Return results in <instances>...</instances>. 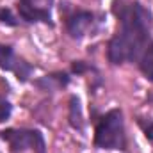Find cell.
Segmentation results:
<instances>
[{"mask_svg": "<svg viewBox=\"0 0 153 153\" xmlns=\"http://www.w3.org/2000/svg\"><path fill=\"white\" fill-rule=\"evenodd\" d=\"M114 11L119 27L109 41L107 59L111 64L139 61L150 41L152 13L141 2H121L114 7Z\"/></svg>", "mask_w": 153, "mask_h": 153, "instance_id": "obj_1", "label": "cell"}, {"mask_svg": "<svg viewBox=\"0 0 153 153\" xmlns=\"http://www.w3.org/2000/svg\"><path fill=\"white\" fill-rule=\"evenodd\" d=\"M11 112H13V105H11L5 98L0 96V123H2V121H7V119L11 117Z\"/></svg>", "mask_w": 153, "mask_h": 153, "instance_id": "obj_11", "label": "cell"}, {"mask_svg": "<svg viewBox=\"0 0 153 153\" xmlns=\"http://www.w3.org/2000/svg\"><path fill=\"white\" fill-rule=\"evenodd\" d=\"M52 4L53 0H18V14L22 20L27 23H48L53 25L52 22Z\"/></svg>", "mask_w": 153, "mask_h": 153, "instance_id": "obj_4", "label": "cell"}, {"mask_svg": "<svg viewBox=\"0 0 153 153\" xmlns=\"http://www.w3.org/2000/svg\"><path fill=\"white\" fill-rule=\"evenodd\" d=\"M70 125L75 130L84 128V119H82V109H80V100L76 96L70 98Z\"/></svg>", "mask_w": 153, "mask_h": 153, "instance_id": "obj_9", "label": "cell"}, {"mask_svg": "<svg viewBox=\"0 0 153 153\" xmlns=\"http://www.w3.org/2000/svg\"><path fill=\"white\" fill-rule=\"evenodd\" d=\"M139 126L143 128V132H144V135L150 139V141H153V121H139Z\"/></svg>", "mask_w": 153, "mask_h": 153, "instance_id": "obj_12", "label": "cell"}, {"mask_svg": "<svg viewBox=\"0 0 153 153\" xmlns=\"http://www.w3.org/2000/svg\"><path fill=\"white\" fill-rule=\"evenodd\" d=\"M0 68L5 71H13L18 80L25 82L29 75L32 73V66L29 62H25L23 59L16 57L13 46L9 45H2L0 43Z\"/></svg>", "mask_w": 153, "mask_h": 153, "instance_id": "obj_5", "label": "cell"}, {"mask_svg": "<svg viewBox=\"0 0 153 153\" xmlns=\"http://www.w3.org/2000/svg\"><path fill=\"white\" fill-rule=\"evenodd\" d=\"M68 82H70L68 73H53V75H46L43 80H39L38 85L43 87L45 91H52V89H57V87H64Z\"/></svg>", "mask_w": 153, "mask_h": 153, "instance_id": "obj_8", "label": "cell"}, {"mask_svg": "<svg viewBox=\"0 0 153 153\" xmlns=\"http://www.w3.org/2000/svg\"><path fill=\"white\" fill-rule=\"evenodd\" d=\"M139 70L150 82H153V43H148L139 57Z\"/></svg>", "mask_w": 153, "mask_h": 153, "instance_id": "obj_7", "label": "cell"}, {"mask_svg": "<svg viewBox=\"0 0 153 153\" xmlns=\"http://www.w3.org/2000/svg\"><path fill=\"white\" fill-rule=\"evenodd\" d=\"M94 146L100 150H126V134L123 112L112 109L100 117L94 128Z\"/></svg>", "mask_w": 153, "mask_h": 153, "instance_id": "obj_2", "label": "cell"}, {"mask_svg": "<svg viewBox=\"0 0 153 153\" xmlns=\"http://www.w3.org/2000/svg\"><path fill=\"white\" fill-rule=\"evenodd\" d=\"M0 23H5V25H9V27H16V25H18V20H16V16L11 13V9L0 7Z\"/></svg>", "mask_w": 153, "mask_h": 153, "instance_id": "obj_10", "label": "cell"}, {"mask_svg": "<svg viewBox=\"0 0 153 153\" xmlns=\"http://www.w3.org/2000/svg\"><path fill=\"white\" fill-rule=\"evenodd\" d=\"M94 13L91 11H84V9H76L71 14L66 16V30L73 39H82L84 36L89 34V30L94 25Z\"/></svg>", "mask_w": 153, "mask_h": 153, "instance_id": "obj_6", "label": "cell"}, {"mask_svg": "<svg viewBox=\"0 0 153 153\" xmlns=\"http://www.w3.org/2000/svg\"><path fill=\"white\" fill-rule=\"evenodd\" d=\"M0 137L9 144L13 153L32 150L34 153H46V143L39 130L34 128H7L0 132Z\"/></svg>", "mask_w": 153, "mask_h": 153, "instance_id": "obj_3", "label": "cell"}]
</instances>
